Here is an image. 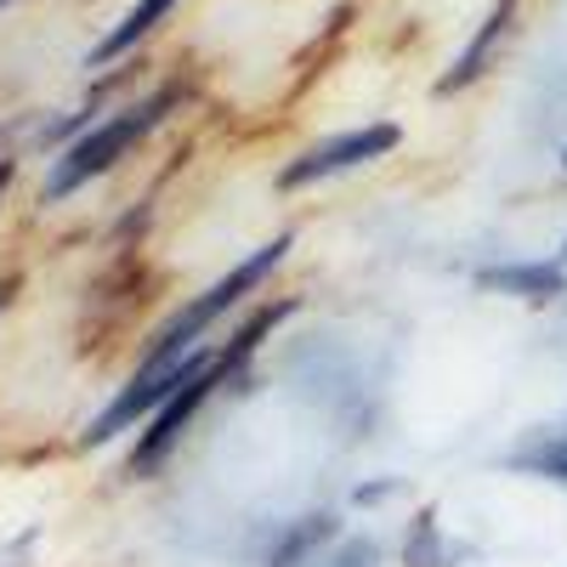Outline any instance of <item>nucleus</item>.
<instances>
[{"instance_id":"f257e3e1","label":"nucleus","mask_w":567,"mask_h":567,"mask_svg":"<svg viewBox=\"0 0 567 567\" xmlns=\"http://www.w3.org/2000/svg\"><path fill=\"white\" fill-rule=\"evenodd\" d=\"M176 109V85H165V91H154L148 103H136V109H125V114H109V120H97L85 136H74L69 148L52 159V176H45V187H40V199L45 205H58V199H69L74 187H85L91 176H103V171H114L142 136H148L165 114Z\"/></svg>"},{"instance_id":"f03ea898","label":"nucleus","mask_w":567,"mask_h":567,"mask_svg":"<svg viewBox=\"0 0 567 567\" xmlns=\"http://www.w3.org/2000/svg\"><path fill=\"white\" fill-rule=\"evenodd\" d=\"M290 245H296L290 233H284V239H272V245H261L256 256H245V261L233 267L227 278H216L205 296H194L182 312H171V318L159 323L154 347L142 352V363H136V369H171V363H182L187 352H199V347H205V329H210V323H216L227 307H239V301L256 290V284H261V278H267V272H272L284 256H290Z\"/></svg>"},{"instance_id":"7ed1b4c3","label":"nucleus","mask_w":567,"mask_h":567,"mask_svg":"<svg viewBox=\"0 0 567 567\" xmlns=\"http://www.w3.org/2000/svg\"><path fill=\"white\" fill-rule=\"evenodd\" d=\"M216 363V352L210 347H199V352H187L182 363H171V369H136L131 381H125V392L85 425V449H97V443H109V437H120V432H131L136 420H148L165 398H176L194 374H205Z\"/></svg>"},{"instance_id":"20e7f679","label":"nucleus","mask_w":567,"mask_h":567,"mask_svg":"<svg viewBox=\"0 0 567 567\" xmlns=\"http://www.w3.org/2000/svg\"><path fill=\"white\" fill-rule=\"evenodd\" d=\"M398 142H403V131H398L392 120H374V125L341 131V136H329V142H318V148H307L301 159L284 165V171H278V187H284V194H296V187H312V182H323V176L358 171V165H369V159L392 154Z\"/></svg>"},{"instance_id":"39448f33","label":"nucleus","mask_w":567,"mask_h":567,"mask_svg":"<svg viewBox=\"0 0 567 567\" xmlns=\"http://www.w3.org/2000/svg\"><path fill=\"white\" fill-rule=\"evenodd\" d=\"M216 386H221V369L210 363L205 374H194V381H187L176 398H165L148 420H142V437H136V449H131V471H136V477H148V471H159V465H165V454L182 443V432L194 425L199 403H205Z\"/></svg>"},{"instance_id":"423d86ee","label":"nucleus","mask_w":567,"mask_h":567,"mask_svg":"<svg viewBox=\"0 0 567 567\" xmlns=\"http://www.w3.org/2000/svg\"><path fill=\"white\" fill-rule=\"evenodd\" d=\"M477 284H483V290L523 296V301H550V296L567 290V272L556 261H511V267H483Z\"/></svg>"},{"instance_id":"0eeeda50","label":"nucleus","mask_w":567,"mask_h":567,"mask_svg":"<svg viewBox=\"0 0 567 567\" xmlns=\"http://www.w3.org/2000/svg\"><path fill=\"white\" fill-rule=\"evenodd\" d=\"M511 18H516V0H494V12L483 18V29L471 34V45H465V52L454 58V69L437 80V91H443V97H449V91H460V85H471V80H477V74L488 69V58H494L499 34L511 29Z\"/></svg>"},{"instance_id":"6e6552de","label":"nucleus","mask_w":567,"mask_h":567,"mask_svg":"<svg viewBox=\"0 0 567 567\" xmlns=\"http://www.w3.org/2000/svg\"><path fill=\"white\" fill-rule=\"evenodd\" d=\"M323 545H336V516L312 511V516H301V523L284 528V539L272 545V561L267 567H312L323 556Z\"/></svg>"},{"instance_id":"1a4fd4ad","label":"nucleus","mask_w":567,"mask_h":567,"mask_svg":"<svg viewBox=\"0 0 567 567\" xmlns=\"http://www.w3.org/2000/svg\"><path fill=\"white\" fill-rule=\"evenodd\" d=\"M171 7H176V0H136V7L125 12V23H120V29H114V34H109V40L97 45V52H91V69H103V63L125 58L136 40H148V34L159 29V18H165Z\"/></svg>"},{"instance_id":"9d476101","label":"nucleus","mask_w":567,"mask_h":567,"mask_svg":"<svg viewBox=\"0 0 567 567\" xmlns=\"http://www.w3.org/2000/svg\"><path fill=\"white\" fill-rule=\"evenodd\" d=\"M290 312H296V301H272V307H261V312H256V318H250V323L239 329V336H233V341H227V347L216 352V369H221V381H227L233 369H245V363L256 358L261 336H267V329H272L278 318H290Z\"/></svg>"},{"instance_id":"9b49d317","label":"nucleus","mask_w":567,"mask_h":567,"mask_svg":"<svg viewBox=\"0 0 567 567\" xmlns=\"http://www.w3.org/2000/svg\"><path fill=\"white\" fill-rule=\"evenodd\" d=\"M403 567H454V556L443 550V528H437V511H420L409 545H403Z\"/></svg>"},{"instance_id":"f8f14e48","label":"nucleus","mask_w":567,"mask_h":567,"mask_svg":"<svg viewBox=\"0 0 567 567\" xmlns=\"http://www.w3.org/2000/svg\"><path fill=\"white\" fill-rule=\"evenodd\" d=\"M511 465L534 471V477H550V483H567V437H556V443H539V449H528V454H516Z\"/></svg>"},{"instance_id":"ddd939ff","label":"nucleus","mask_w":567,"mask_h":567,"mask_svg":"<svg viewBox=\"0 0 567 567\" xmlns=\"http://www.w3.org/2000/svg\"><path fill=\"white\" fill-rule=\"evenodd\" d=\"M312 567H381V545L374 539H341L329 556H318Z\"/></svg>"},{"instance_id":"4468645a","label":"nucleus","mask_w":567,"mask_h":567,"mask_svg":"<svg viewBox=\"0 0 567 567\" xmlns=\"http://www.w3.org/2000/svg\"><path fill=\"white\" fill-rule=\"evenodd\" d=\"M398 488H403V483H398V477H386V483H363V488H358V494H352V499H358V505H381V499H392V494H398Z\"/></svg>"},{"instance_id":"2eb2a0df","label":"nucleus","mask_w":567,"mask_h":567,"mask_svg":"<svg viewBox=\"0 0 567 567\" xmlns=\"http://www.w3.org/2000/svg\"><path fill=\"white\" fill-rule=\"evenodd\" d=\"M29 545H34V528L18 539V545H7V550H0V567H23V556H29Z\"/></svg>"},{"instance_id":"dca6fc26","label":"nucleus","mask_w":567,"mask_h":567,"mask_svg":"<svg viewBox=\"0 0 567 567\" xmlns=\"http://www.w3.org/2000/svg\"><path fill=\"white\" fill-rule=\"evenodd\" d=\"M12 296H18V278H7V284H0V312L12 307Z\"/></svg>"},{"instance_id":"f3484780","label":"nucleus","mask_w":567,"mask_h":567,"mask_svg":"<svg viewBox=\"0 0 567 567\" xmlns=\"http://www.w3.org/2000/svg\"><path fill=\"white\" fill-rule=\"evenodd\" d=\"M7 182H12V159H0V194H7Z\"/></svg>"},{"instance_id":"a211bd4d","label":"nucleus","mask_w":567,"mask_h":567,"mask_svg":"<svg viewBox=\"0 0 567 567\" xmlns=\"http://www.w3.org/2000/svg\"><path fill=\"white\" fill-rule=\"evenodd\" d=\"M0 7H12V0H0Z\"/></svg>"}]
</instances>
